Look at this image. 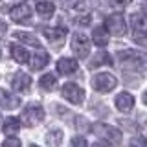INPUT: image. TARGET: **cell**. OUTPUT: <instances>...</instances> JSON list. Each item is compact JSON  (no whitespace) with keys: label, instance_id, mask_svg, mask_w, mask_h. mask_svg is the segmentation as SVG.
I'll list each match as a JSON object with an SVG mask.
<instances>
[{"label":"cell","instance_id":"cell-4","mask_svg":"<svg viewBox=\"0 0 147 147\" xmlns=\"http://www.w3.org/2000/svg\"><path fill=\"white\" fill-rule=\"evenodd\" d=\"M118 59L121 64L125 66H131V68H144L147 61H145V55L138 53V52H131V50H125V52H119L118 53Z\"/></svg>","mask_w":147,"mask_h":147},{"label":"cell","instance_id":"cell-24","mask_svg":"<svg viewBox=\"0 0 147 147\" xmlns=\"http://www.w3.org/2000/svg\"><path fill=\"white\" fill-rule=\"evenodd\" d=\"M132 39H134V42L140 44L142 48H147V31H134Z\"/></svg>","mask_w":147,"mask_h":147},{"label":"cell","instance_id":"cell-9","mask_svg":"<svg viewBox=\"0 0 147 147\" xmlns=\"http://www.w3.org/2000/svg\"><path fill=\"white\" fill-rule=\"evenodd\" d=\"M11 86L17 92H28L31 86V77L24 72H15V76L11 77Z\"/></svg>","mask_w":147,"mask_h":147},{"label":"cell","instance_id":"cell-8","mask_svg":"<svg viewBox=\"0 0 147 147\" xmlns=\"http://www.w3.org/2000/svg\"><path fill=\"white\" fill-rule=\"evenodd\" d=\"M42 33L46 35V39L52 42L53 48H61L64 42V37H66V30L64 28H44Z\"/></svg>","mask_w":147,"mask_h":147},{"label":"cell","instance_id":"cell-20","mask_svg":"<svg viewBox=\"0 0 147 147\" xmlns=\"http://www.w3.org/2000/svg\"><path fill=\"white\" fill-rule=\"evenodd\" d=\"M11 57L15 59L17 63H20V64L30 61V53H28L26 50L22 48V46H15V44L11 46Z\"/></svg>","mask_w":147,"mask_h":147},{"label":"cell","instance_id":"cell-23","mask_svg":"<svg viewBox=\"0 0 147 147\" xmlns=\"http://www.w3.org/2000/svg\"><path fill=\"white\" fill-rule=\"evenodd\" d=\"M61 140H63L61 131H50V134L46 136V144L48 145H57V144H61Z\"/></svg>","mask_w":147,"mask_h":147},{"label":"cell","instance_id":"cell-29","mask_svg":"<svg viewBox=\"0 0 147 147\" xmlns=\"http://www.w3.org/2000/svg\"><path fill=\"white\" fill-rule=\"evenodd\" d=\"M6 31H7V24L2 20V18H0V39H2V37L6 35Z\"/></svg>","mask_w":147,"mask_h":147},{"label":"cell","instance_id":"cell-7","mask_svg":"<svg viewBox=\"0 0 147 147\" xmlns=\"http://www.w3.org/2000/svg\"><path fill=\"white\" fill-rule=\"evenodd\" d=\"M105 26H107L109 33H112V35H116V37L125 35V31H127L125 20H123V17L118 15V13H114V15H109V17H107V22H105Z\"/></svg>","mask_w":147,"mask_h":147},{"label":"cell","instance_id":"cell-26","mask_svg":"<svg viewBox=\"0 0 147 147\" xmlns=\"http://www.w3.org/2000/svg\"><path fill=\"white\" fill-rule=\"evenodd\" d=\"M109 4L112 7H116V9H123V7H127L129 4H131V0H109Z\"/></svg>","mask_w":147,"mask_h":147},{"label":"cell","instance_id":"cell-6","mask_svg":"<svg viewBox=\"0 0 147 147\" xmlns=\"http://www.w3.org/2000/svg\"><path fill=\"white\" fill-rule=\"evenodd\" d=\"M61 94H63L64 99L74 103V105H81L83 99H85V92H83V88L79 85H76V83H66V85L63 86Z\"/></svg>","mask_w":147,"mask_h":147},{"label":"cell","instance_id":"cell-13","mask_svg":"<svg viewBox=\"0 0 147 147\" xmlns=\"http://www.w3.org/2000/svg\"><path fill=\"white\" fill-rule=\"evenodd\" d=\"M77 70V61L76 59H70V57H61L57 61V72L61 76H70Z\"/></svg>","mask_w":147,"mask_h":147},{"label":"cell","instance_id":"cell-18","mask_svg":"<svg viewBox=\"0 0 147 147\" xmlns=\"http://www.w3.org/2000/svg\"><path fill=\"white\" fill-rule=\"evenodd\" d=\"M55 85H57V77H55V74H44L42 77H40L39 81V86L46 92H52L55 88Z\"/></svg>","mask_w":147,"mask_h":147},{"label":"cell","instance_id":"cell-10","mask_svg":"<svg viewBox=\"0 0 147 147\" xmlns=\"http://www.w3.org/2000/svg\"><path fill=\"white\" fill-rule=\"evenodd\" d=\"M114 103H116L118 110L129 112V110H132V107H134V98H132V94H129V92H121V94L116 96Z\"/></svg>","mask_w":147,"mask_h":147},{"label":"cell","instance_id":"cell-19","mask_svg":"<svg viewBox=\"0 0 147 147\" xmlns=\"http://www.w3.org/2000/svg\"><path fill=\"white\" fill-rule=\"evenodd\" d=\"M15 39L17 40H22V42H26V44H30V46H35V48H39V46H40V40L37 39L33 33H28V31H17Z\"/></svg>","mask_w":147,"mask_h":147},{"label":"cell","instance_id":"cell-27","mask_svg":"<svg viewBox=\"0 0 147 147\" xmlns=\"http://www.w3.org/2000/svg\"><path fill=\"white\" fill-rule=\"evenodd\" d=\"M72 145H86V140H85V138H81V136L72 138Z\"/></svg>","mask_w":147,"mask_h":147},{"label":"cell","instance_id":"cell-11","mask_svg":"<svg viewBox=\"0 0 147 147\" xmlns=\"http://www.w3.org/2000/svg\"><path fill=\"white\" fill-rule=\"evenodd\" d=\"M11 18L15 22H26L31 18V7L28 4H17L11 9Z\"/></svg>","mask_w":147,"mask_h":147},{"label":"cell","instance_id":"cell-31","mask_svg":"<svg viewBox=\"0 0 147 147\" xmlns=\"http://www.w3.org/2000/svg\"><path fill=\"white\" fill-rule=\"evenodd\" d=\"M144 101H145V105H147V92H144Z\"/></svg>","mask_w":147,"mask_h":147},{"label":"cell","instance_id":"cell-15","mask_svg":"<svg viewBox=\"0 0 147 147\" xmlns=\"http://www.w3.org/2000/svg\"><path fill=\"white\" fill-rule=\"evenodd\" d=\"M50 63V55L46 52H37L33 57H30V68L31 70H40Z\"/></svg>","mask_w":147,"mask_h":147},{"label":"cell","instance_id":"cell-17","mask_svg":"<svg viewBox=\"0 0 147 147\" xmlns=\"http://www.w3.org/2000/svg\"><path fill=\"white\" fill-rule=\"evenodd\" d=\"M131 26L134 31H147V15H142V13L131 15Z\"/></svg>","mask_w":147,"mask_h":147},{"label":"cell","instance_id":"cell-1","mask_svg":"<svg viewBox=\"0 0 147 147\" xmlns=\"http://www.w3.org/2000/svg\"><path fill=\"white\" fill-rule=\"evenodd\" d=\"M92 131H94L96 136L103 138L105 142H109V144H121V131L112 125H107V123H94V127H92Z\"/></svg>","mask_w":147,"mask_h":147},{"label":"cell","instance_id":"cell-2","mask_svg":"<svg viewBox=\"0 0 147 147\" xmlns=\"http://www.w3.org/2000/svg\"><path fill=\"white\" fill-rule=\"evenodd\" d=\"M20 118H22V121H24L28 127H35V125H39V123L44 119V109L40 107L39 103H30L24 110H22Z\"/></svg>","mask_w":147,"mask_h":147},{"label":"cell","instance_id":"cell-28","mask_svg":"<svg viewBox=\"0 0 147 147\" xmlns=\"http://www.w3.org/2000/svg\"><path fill=\"white\" fill-rule=\"evenodd\" d=\"M4 145H20V140H18V138H7V140L4 142Z\"/></svg>","mask_w":147,"mask_h":147},{"label":"cell","instance_id":"cell-5","mask_svg":"<svg viewBox=\"0 0 147 147\" xmlns=\"http://www.w3.org/2000/svg\"><path fill=\"white\" fill-rule=\"evenodd\" d=\"M72 52L76 57H79V59H85V57H88V53H90V42H88V37H85L83 33H76L72 37Z\"/></svg>","mask_w":147,"mask_h":147},{"label":"cell","instance_id":"cell-12","mask_svg":"<svg viewBox=\"0 0 147 147\" xmlns=\"http://www.w3.org/2000/svg\"><path fill=\"white\" fill-rule=\"evenodd\" d=\"M92 42L96 46H99V48H105V46L109 44V30L107 26H98L92 30Z\"/></svg>","mask_w":147,"mask_h":147},{"label":"cell","instance_id":"cell-21","mask_svg":"<svg viewBox=\"0 0 147 147\" xmlns=\"http://www.w3.org/2000/svg\"><path fill=\"white\" fill-rule=\"evenodd\" d=\"M114 61H112V57H110V55L107 53V52H99V53H96L94 55V59H92L90 61V66L92 68H96V66H99V64H112Z\"/></svg>","mask_w":147,"mask_h":147},{"label":"cell","instance_id":"cell-3","mask_svg":"<svg viewBox=\"0 0 147 147\" xmlns=\"http://www.w3.org/2000/svg\"><path fill=\"white\" fill-rule=\"evenodd\" d=\"M116 83L118 79L112 76V74H98V76H94V79H92V86H94L98 92H103V94H107V92H110L112 88H116Z\"/></svg>","mask_w":147,"mask_h":147},{"label":"cell","instance_id":"cell-14","mask_svg":"<svg viewBox=\"0 0 147 147\" xmlns=\"http://www.w3.org/2000/svg\"><path fill=\"white\" fill-rule=\"evenodd\" d=\"M18 105H20V99H18L17 96L9 94V92H6V90H0V107L2 109L11 110V109H17Z\"/></svg>","mask_w":147,"mask_h":147},{"label":"cell","instance_id":"cell-25","mask_svg":"<svg viewBox=\"0 0 147 147\" xmlns=\"http://www.w3.org/2000/svg\"><path fill=\"white\" fill-rule=\"evenodd\" d=\"M96 6H98V0H81L76 7L79 11H88V9H94Z\"/></svg>","mask_w":147,"mask_h":147},{"label":"cell","instance_id":"cell-30","mask_svg":"<svg viewBox=\"0 0 147 147\" xmlns=\"http://www.w3.org/2000/svg\"><path fill=\"white\" fill-rule=\"evenodd\" d=\"M77 22H79V24H88V22H90V17L85 15L83 18H77Z\"/></svg>","mask_w":147,"mask_h":147},{"label":"cell","instance_id":"cell-16","mask_svg":"<svg viewBox=\"0 0 147 147\" xmlns=\"http://www.w3.org/2000/svg\"><path fill=\"white\" fill-rule=\"evenodd\" d=\"M55 11V6L52 0H39V4H37V13H39L42 18H50L53 15Z\"/></svg>","mask_w":147,"mask_h":147},{"label":"cell","instance_id":"cell-22","mask_svg":"<svg viewBox=\"0 0 147 147\" xmlns=\"http://www.w3.org/2000/svg\"><path fill=\"white\" fill-rule=\"evenodd\" d=\"M18 129H20V119L18 118H7L6 121H4L2 131L6 132V134H15V132H18Z\"/></svg>","mask_w":147,"mask_h":147}]
</instances>
